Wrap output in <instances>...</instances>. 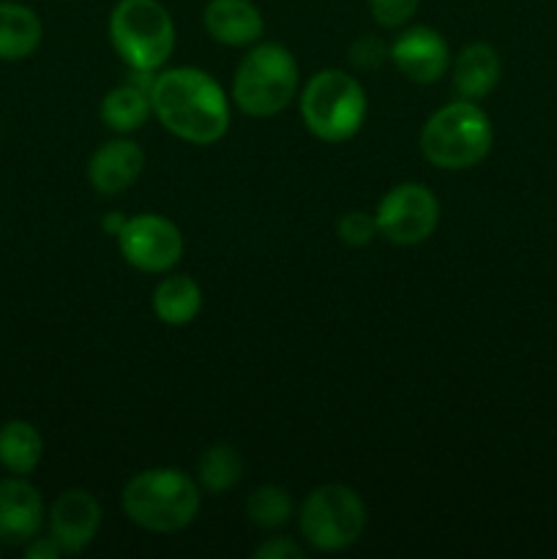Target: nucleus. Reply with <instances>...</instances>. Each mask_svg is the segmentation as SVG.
Returning <instances> with one entry per match:
<instances>
[{
	"instance_id": "9d476101",
	"label": "nucleus",
	"mask_w": 557,
	"mask_h": 559,
	"mask_svg": "<svg viewBox=\"0 0 557 559\" xmlns=\"http://www.w3.org/2000/svg\"><path fill=\"white\" fill-rule=\"evenodd\" d=\"M391 63L407 80L418 82V85H431L448 74L451 52H448L446 38L435 27L413 25L393 38Z\"/></svg>"
},
{
	"instance_id": "423d86ee",
	"label": "nucleus",
	"mask_w": 557,
	"mask_h": 559,
	"mask_svg": "<svg viewBox=\"0 0 557 559\" xmlns=\"http://www.w3.org/2000/svg\"><path fill=\"white\" fill-rule=\"evenodd\" d=\"M300 118L322 142H347L366 120V93L339 69L317 71L300 93Z\"/></svg>"
},
{
	"instance_id": "ddd939ff",
	"label": "nucleus",
	"mask_w": 557,
	"mask_h": 559,
	"mask_svg": "<svg viewBox=\"0 0 557 559\" xmlns=\"http://www.w3.org/2000/svg\"><path fill=\"white\" fill-rule=\"evenodd\" d=\"M145 153L131 140H109L87 162V180L104 197H118L140 180Z\"/></svg>"
},
{
	"instance_id": "393cba45",
	"label": "nucleus",
	"mask_w": 557,
	"mask_h": 559,
	"mask_svg": "<svg viewBox=\"0 0 557 559\" xmlns=\"http://www.w3.org/2000/svg\"><path fill=\"white\" fill-rule=\"evenodd\" d=\"M254 557L260 559H304L306 551L293 538H268L265 544L257 546Z\"/></svg>"
},
{
	"instance_id": "1a4fd4ad",
	"label": "nucleus",
	"mask_w": 557,
	"mask_h": 559,
	"mask_svg": "<svg viewBox=\"0 0 557 559\" xmlns=\"http://www.w3.org/2000/svg\"><path fill=\"white\" fill-rule=\"evenodd\" d=\"M115 238H118L120 257L142 273L173 271L183 254L180 229L158 213H140V216L126 218Z\"/></svg>"
},
{
	"instance_id": "4be33fe9",
	"label": "nucleus",
	"mask_w": 557,
	"mask_h": 559,
	"mask_svg": "<svg viewBox=\"0 0 557 559\" xmlns=\"http://www.w3.org/2000/svg\"><path fill=\"white\" fill-rule=\"evenodd\" d=\"M336 233H339V240L347 246H353V249H360V246H369L371 240L377 238V218L369 216L366 211H349L344 213L342 218H339L336 224Z\"/></svg>"
},
{
	"instance_id": "f8f14e48",
	"label": "nucleus",
	"mask_w": 557,
	"mask_h": 559,
	"mask_svg": "<svg viewBox=\"0 0 557 559\" xmlns=\"http://www.w3.org/2000/svg\"><path fill=\"white\" fill-rule=\"evenodd\" d=\"M42 491L25 480V475H11L0 480V544L25 546L38 535L44 524Z\"/></svg>"
},
{
	"instance_id": "6ab92c4d",
	"label": "nucleus",
	"mask_w": 557,
	"mask_h": 559,
	"mask_svg": "<svg viewBox=\"0 0 557 559\" xmlns=\"http://www.w3.org/2000/svg\"><path fill=\"white\" fill-rule=\"evenodd\" d=\"M151 112V93L142 91L134 82L112 87L102 98V107H98L104 123L112 131H118V134H131V131L142 129V123H145Z\"/></svg>"
},
{
	"instance_id": "a211bd4d",
	"label": "nucleus",
	"mask_w": 557,
	"mask_h": 559,
	"mask_svg": "<svg viewBox=\"0 0 557 559\" xmlns=\"http://www.w3.org/2000/svg\"><path fill=\"white\" fill-rule=\"evenodd\" d=\"M44 456V440L27 420H9L0 426V467L11 475H31Z\"/></svg>"
},
{
	"instance_id": "39448f33",
	"label": "nucleus",
	"mask_w": 557,
	"mask_h": 559,
	"mask_svg": "<svg viewBox=\"0 0 557 559\" xmlns=\"http://www.w3.org/2000/svg\"><path fill=\"white\" fill-rule=\"evenodd\" d=\"M109 38L129 69L156 71L175 49V22L158 0H118L109 11Z\"/></svg>"
},
{
	"instance_id": "20e7f679",
	"label": "nucleus",
	"mask_w": 557,
	"mask_h": 559,
	"mask_svg": "<svg viewBox=\"0 0 557 559\" xmlns=\"http://www.w3.org/2000/svg\"><path fill=\"white\" fill-rule=\"evenodd\" d=\"M298 93V63L282 44H254L233 76V102L251 118L278 115Z\"/></svg>"
},
{
	"instance_id": "aec40b11",
	"label": "nucleus",
	"mask_w": 557,
	"mask_h": 559,
	"mask_svg": "<svg viewBox=\"0 0 557 559\" xmlns=\"http://www.w3.org/2000/svg\"><path fill=\"white\" fill-rule=\"evenodd\" d=\"M244 478V459L227 442H218L202 451L197 464V480L211 495H224Z\"/></svg>"
},
{
	"instance_id": "0eeeda50",
	"label": "nucleus",
	"mask_w": 557,
	"mask_h": 559,
	"mask_svg": "<svg viewBox=\"0 0 557 559\" xmlns=\"http://www.w3.org/2000/svg\"><path fill=\"white\" fill-rule=\"evenodd\" d=\"M366 530V506L355 489L328 484L300 506V535L317 551L349 549Z\"/></svg>"
},
{
	"instance_id": "5701e85b",
	"label": "nucleus",
	"mask_w": 557,
	"mask_h": 559,
	"mask_svg": "<svg viewBox=\"0 0 557 559\" xmlns=\"http://www.w3.org/2000/svg\"><path fill=\"white\" fill-rule=\"evenodd\" d=\"M420 0H369V11L377 25L382 27H402L418 11Z\"/></svg>"
},
{
	"instance_id": "f257e3e1",
	"label": "nucleus",
	"mask_w": 557,
	"mask_h": 559,
	"mask_svg": "<svg viewBox=\"0 0 557 559\" xmlns=\"http://www.w3.org/2000/svg\"><path fill=\"white\" fill-rule=\"evenodd\" d=\"M151 109L158 123L191 145H213L229 129V102L208 71H162L151 87Z\"/></svg>"
},
{
	"instance_id": "a878e982",
	"label": "nucleus",
	"mask_w": 557,
	"mask_h": 559,
	"mask_svg": "<svg viewBox=\"0 0 557 559\" xmlns=\"http://www.w3.org/2000/svg\"><path fill=\"white\" fill-rule=\"evenodd\" d=\"M60 555V546L55 544L52 535L49 538H33L31 544H25V557L27 559H55Z\"/></svg>"
},
{
	"instance_id": "9b49d317",
	"label": "nucleus",
	"mask_w": 557,
	"mask_h": 559,
	"mask_svg": "<svg viewBox=\"0 0 557 559\" xmlns=\"http://www.w3.org/2000/svg\"><path fill=\"white\" fill-rule=\"evenodd\" d=\"M49 535L60 551L76 555L87 549L102 527V506L96 497L85 489H69L49 508Z\"/></svg>"
},
{
	"instance_id": "7ed1b4c3",
	"label": "nucleus",
	"mask_w": 557,
	"mask_h": 559,
	"mask_svg": "<svg viewBox=\"0 0 557 559\" xmlns=\"http://www.w3.org/2000/svg\"><path fill=\"white\" fill-rule=\"evenodd\" d=\"M495 129L484 109L470 98L446 104L420 129V153L437 169H470L484 162Z\"/></svg>"
},
{
	"instance_id": "b1692460",
	"label": "nucleus",
	"mask_w": 557,
	"mask_h": 559,
	"mask_svg": "<svg viewBox=\"0 0 557 559\" xmlns=\"http://www.w3.org/2000/svg\"><path fill=\"white\" fill-rule=\"evenodd\" d=\"M388 58H391V47L386 41H380L377 36H360L353 44V49H349V60H353L355 69H377Z\"/></svg>"
},
{
	"instance_id": "2eb2a0df",
	"label": "nucleus",
	"mask_w": 557,
	"mask_h": 559,
	"mask_svg": "<svg viewBox=\"0 0 557 559\" xmlns=\"http://www.w3.org/2000/svg\"><path fill=\"white\" fill-rule=\"evenodd\" d=\"M502 74L500 55L495 47L484 41L467 44L462 52L453 60V85H457L459 96L478 102V98L489 96L497 87Z\"/></svg>"
},
{
	"instance_id": "bb28decb",
	"label": "nucleus",
	"mask_w": 557,
	"mask_h": 559,
	"mask_svg": "<svg viewBox=\"0 0 557 559\" xmlns=\"http://www.w3.org/2000/svg\"><path fill=\"white\" fill-rule=\"evenodd\" d=\"M0 136H3V129H0Z\"/></svg>"
},
{
	"instance_id": "412c9836",
	"label": "nucleus",
	"mask_w": 557,
	"mask_h": 559,
	"mask_svg": "<svg viewBox=\"0 0 557 559\" xmlns=\"http://www.w3.org/2000/svg\"><path fill=\"white\" fill-rule=\"evenodd\" d=\"M246 516L262 530L282 527L293 516V497L278 486H260L246 500Z\"/></svg>"
},
{
	"instance_id": "dca6fc26",
	"label": "nucleus",
	"mask_w": 557,
	"mask_h": 559,
	"mask_svg": "<svg viewBox=\"0 0 557 559\" xmlns=\"http://www.w3.org/2000/svg\"><path fill=\"white\" fill-rule=\"evenodd\" d=\"M42 20L31 5L0 0V60L14 63L31 58L42 44Z\"/></svg>"
},
{
	"instance_id": "4468645a",
	"label": "nucleus",
	"mask_w": 557,
	"mask_h": 559,
	"mask_svg": "<svg viewBox=\"0 0 557 559\" xmlns=\"http://www.w3.org/2000/svg\"><path fill=\"white\" fill-rule=\"evenodd\" d=\"M202 25L213 41L224 47H249L260 41L265 20L251 0H208Z\"/></svg>"
},
{
	"instance_id": "6e6552de",
	"label": "nucleus",
	"mask_w": 557,
	"mask_h": 559,
	"mask_svg": "<svg viewBox=\"0 0 557 559\" xmlns=\"http://www.w3.org/2000/svg\"><path fill=\"white\" fill-rule=\"evenodd\" d=\"M377 233L396 246H415L431 238L440 224V200L424 183H399L375 211Z\"/></svg>"
},
{
	"instance_id": "f3484780",
	"label": "nucleus",
	"mask_w": 557,
	"mask_h": 559,
	"mask_svg": "<svg viewBox=\"0 0 557 559\" xmlns=\"http://www.w3.org/2000/svg\"><path fill=\"white\" fill-rule=\"evenodd\" d=\"M202 309V289L186 273H173L162 278L153 289V311L169 328H183L197 320Z\"/></svg>"
},
{
	"instance_id": "f03ea898",
	"label": "nucleus",
	"mask_w": 557,
	"mask_h": 559,
	"mask_svg": "<svg viewBox=\"0 0 557 559\" xmlns=\"http://www.w3.org/2000/svg\"><path fill=\"white\" fill-rule=\"evenodd\" d=\"M120 502L137 527L158 535L180 533L200 513V486L178 467L142 469L123 486Z\"/></svg>"
}]
</instances>
